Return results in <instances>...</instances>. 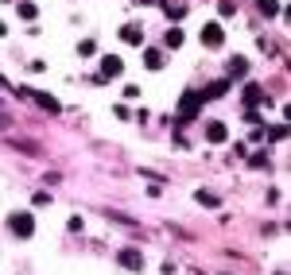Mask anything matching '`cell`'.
Segmentation results:
<instances>
[{
  "label": "cell",
  "mask_w": 291,
  "mask_h": 275,
  "mask_svg": "<svg viewBox=\"0 0 291 275\" xmlns=\"http://www.w3.org/2000/svg\"><path fill=\"white\" fill-rule=\"evenodd\" d=\"M253 167H268V151H256V155H253Z\"/></svg>",
  "instance_id": "17"
},
{
  "label": "cell",
  "mask_w": 291,
  "mask_h": 275,
  "mask_svg": "<svg viewBox=\"0 0 291 275\" xmlns=\"http://www.w3.org/2000/svg\"><path fill=\"white\" fill-rule=\"evenodd\" d=\"M78 51H82V54H86V58H89V54H93L97 47H93V39H82V47H78Z\"/></svg>",
  "instance_id": "18"
},
{
  "label": "cell",
  "mask_w": 291,
  "mask_h": 275,
  "mask_svg": "<svg viewBox=\"0 0 291 275\" xmlns=\"http://www.w3.org/2000/svg\"><path fill=\"white\" fill-rule=\"evenodd\" d=\"M194 198H198V202H202V205H218V198H214V194H206V190H198V194H194Z\"/></svg>",
  "instance_id": "16"
},
{
  "label": "cell",
  "mask_w": 291,
  "mask_h": 275,
  "mask_svg": "<svg viewBox=\"0 0 291 275\" xmlns=\"http://www.w3.org/2000/svg\"><path fill=\"white\" fill-rule=\"evenodd\" d=\"M256 8L264 12V16H276L280 12V0H256Z\"/></svg>",
  "instance_id": "14"
},
{
  "label": "cell",
  "mask_w": 291,
  "mask_h": 275,
  "mask_svg": "<svg viewBox=\"0 0 291 275\" xmlns=\"http://www.w3.org/2000/svg\"><path fill=\"white\" fill-rule=\"evenodd\" d=\"M202 43H206V47H221V43H225L221 24H206V27H202Z\"/></svg>",
  "instance_id": "5"
},
{
  "label": "cell",
  "mask_w": 291,
  "mask_h": 275,
  "mask_svg": "<svg viewBox=\"0 0 291 275\" xmlns=\"http://www.w3.org/2000/svg\"><path fill=\"white\" fill-rule=\"evenodd\" d=\"M198 105H202V93H186V97L179 101V124H186V120L198 113Z\"/></svg>",
  "instance_id": "2"
},
{
  "label": "cell",
  "mask_w": 291,
  "mask_h": 275,
  "mask_svg": "<svg viewBox=\"0 0 291 275\" xmlns=\"http://www.w3.org/2000/svg\"><path fill=\"white\" fill-rule=\"evenodd\" d=\"M144 66H148V70H163V51L148 47V51H144Z\"/></svg>",
  "instance_id": "9"
},
{
  "label": "cell",
  "mask_w": 291,
  "mask_h": 275,
  "mask_svg": "<svg viewBox=\"0 0 291 275\" xmlns=\"http://www.w3.org/2000/svg\"><path fill=\"white\" fill-rule=\"evenodd\" d=\"M121 70H124V62L117 54H105V58H101V78H121Z\"/></svg>",
  "instance_id": "8"
},
{
  "label": "cell",
  "mask_w": 291,
  "mask_h": 275,
  "mask_svg": "<svg viewBox=\"0 0 291 275\" xmlns=\"http://www.w3.org/2000/svg\"><path fill=\"white\" fill-rule=\"evenodd\" d=\"M245 74H248V58H245V54L229 58V78H245Z\"/></svg>",
  "instance_id": "10"
},
{
  "label": "cell",
  "mask_w": 291,
  "mask_h": 275,
  "mask_svg": "<svg viewBox=\"0 0 291 275\" xmlns=\"http://www.w3.org/2000/svg\"><path fill=\"white\" fill-rule=\"evenodd\" d=\"M27 97L35 101L39 109H47V113H59V101H54L51 93H43V89H27Z\"/></svg>",
  "instance_id": "6"
},
{
  "label": "cell",
  "mask_w": 291,
  "mask_h": 275,
  "mask_svg": "<svg viewBox=\"0 0 291 275\" xmlns=\"http://www.w3.org/2000/svg\"><path fill=\"white\" fill-rule=\"evenodd\" d=\"M8 225H12L16 237H31V232H35V217H31V213H12Z\"/></svg>",
  "instance_id": "1"
},
{
  "label": "cell",
  "mask_w": 291,
  "mask_h": 275,
  "mask_svg": "<svg viewBox=\"0 0 291 275\" xmlns=\"http://www.w3.org/2000/svg\"><path fill=\"white\" fill-rule=\"evenodd\" d=\"M256 101H264V105H268V93L260 86H248L245 89V105H256Z\"/></svg>",
  "instance_id": "12"
},
{
  "label": "cell",
  "mask_w": 291,
  "mask_h": 275,
  "mask_svg": "<svg viewBox=\"0 0 291 275\" xmlns=\"http://www.w3.org/2000/svg\"><path fill=\"white\" fill-rule=\"evenodd\" d=\"M163 43H167V47H183V31H179V27H171V31H167V39H163Z\"/></svg>",
  "instance_id": "15"
},
{
  "label": "cell",
  "mask_w": 291,
  "mask_h": 275,
  "mask_svg": "<svg viewBox=\"0 0 291 275\" xmlns=\"http://www.w3.org/2000/svg\"><path fill=\"white\" fill-rule=\"evenodd\" d=\"M0 35H8V31H4V19H0Z\"/></svg>",
  "instance_id": "19"
},
{
  "label": "cell",
  "mask_w": 291,
  "mask_h": 275,
  "mask_svg": "<svg viewBox=\"0 0 291 275\" xmlns=\"http://www.w3.org/2000/svg\"><path fill=\"white\" fill-rule=\"evenodd\" d=\"M206 140L210 143H225L229 140V128L221 124V120H206Z\"/></svg>",
  "instance_id": "4"
},
{
  "label": "cell",
  "mask_w": 291,
  "mask_h": 275,
  "mask_svg": "<svg viewBox=\"0 0 291 275\" xmlns=\"http://www.w3.org/2000/svg\"><path fill=\"white\" fill-rule=\"evenodd\" d=\"M16 8H20V16H24V19H35V4H31V0H16Z\"/></svg>",
  "instance_id": "13"
},
{
  "label": "cell",
  "mask_w": 291,
  "mask_h": 275,
  "mask_svg": "<svg viewBox=\"0 0 291 275\" xmlns=\"http://www.w3.org/2000/svg\"><path fill=\"white\" fill-rule=\"evenodd\" d=\"M117 260H121V267H128V271H144V252L140 248H124Z\"/></svg>",
  "instance_id": "3"
},
{
  "label": "cell",
  "mask_w": 291,
  "mask_h": 275,
  "mask_svg": "<svg viewBox=\"0 0 291 275\" xmlns=\"http://www.w3.org/2000/svg\"><path fill=\"white\" fill-rule=\"evenodd\" d=\"M121 39H124V43H144V31H140V24H124Z\"/></svg>",
  "instance_id": "11"
},
{
  "label": "cell",
  "mask_w": 291,
  "mask_h": 275,
  "mask_svg": "<svg viewBox=\"0 0 291 275\" xmlns=\"http://www.w3.org/2000/svg\"><path fill=\"white\" fill-rule=\"evenodd\" d=\"M229 93V78H221V81H210V86L202 89V101H218V97H225Z\"/></svg>",
  "instance_id": "7"
}]
</instances>
